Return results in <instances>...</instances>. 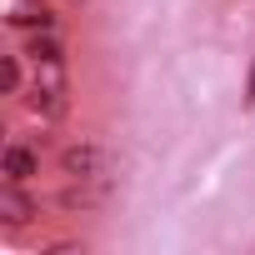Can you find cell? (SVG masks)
<instances>
[{
	"instance_id": "cell-1",
	"label": "cell",
	"mask_w": 255,
	"mask_h": 255,
	"mask_svg": "<svg viewBox=\"0 0 255 255\" xmlns=\"http://www.w3.org/2000/svg\"><path fill=\"white\" fill-rule=\"evenodd\" d=\"M25 105H30L40 120H65V110H70L65 60H35V75H30V85H25Z\"/></svg>"
},
{
	"instance_id": "cell-2",
	"label": "cell",
	"mask_w": 255,
	"mask_h": 255,
	"mask_svg": "<svg viewBox=\"0 0 255 255\" xmlns=\"http://www.w3.org/2000/svg\"><path fill=\"white\" fill-rule=\"evenodd\" d=\"M60 170L65 180H90V185H115V155L95 140H80V145H65L60 150Z\"/></svg>"
},
{
	"instance_id": "cell-3",
	"label": "cell",
	"mask_w": 255,
	"mask_h": 255,
	"mask_svg": "<svg viewBox=\"0 0 255 255\" xmlns=\"http://www.w3.org/2000/svg\"><path fill=\"white\" fill-rule=\"evenodd\" d=\"M0 175L5 180H30V175H40V155L30 150V145H20V140H10L5 145V155H0Z\"/></svg>"
},
{
	"instance_id": "cell-4",
	"label": "cell",
	"mask_w": 255,
	"mask_h": 255,
	"mask_svg": "<svg viewBox=\"0 0 255 255\" xmlns=\"http://www.w3.org/2000/svg\"><path fill=\"white\" fill-rule=\"evenodd\" d=\"M35 215V200L20 190V180H5V185H0V220H5V225H25Z\"/></svg>"
},
{
	"instance_id": "cell-5",
	"label": "cell",
	"mask_w": 255,
	"mask_h": 255,
	"mask_svg": "<svg viewBox=\"0 0 255 255\" xmlns=\"http://www.w3.org/2000/svg\"><path fill=\"white\" fill-rule=\"evenodd\" d=\"M105 195H110V185L70 180V185H65V195H60V205H65V210H95V205H105Z\"/></svg>"
},
{
	"instance_id": "cell-6",
	"label": "cell",
	"mask_w": 255,
	"mask_h": 255,
	"mask_svg": "<svg viewBox=\"0 0 255 255\" xmlns=\"http://www.w3.org/2000/svg\"><path fill=\"white\" fill-rule=\"evenodd\" d=\"M25 55H30V60H65V45H60L55 30H35L30 45H25Z\"/></svg>"
},
{
	"instance_id": "cell-7",
	"label": "cell",
	"mask_w": 255,
	"mask_h": 255,
	"mask_svg": "<svg viewBox=\"0 0 255 255\" xmlns=\"http://www.w3.org/2000/svg\"><path fill=\"white\" fill-rule=\"evenodd\" d=\"M0 80H5V95H25V70H20V55H5V60H0Z\"/></svg>"
},
{
	"instance_id": "cell-8",
	"label": "cell",
	"mask_w": 255,
	"mask_h": 255,
	"mask_svg": "<svg viewBox=\"0 0 255 255\" xmlns=\"http://www.w3.org/2000/svg\"><path fill=\"white\" fill-rule=\"evenodd\" d=\"M10 25H20V30H55V15H50L45 5H40V10H15Z\"/></svg>"
},
{
	"instance_id": "cell-9",
	"label": "cell",
	"mask_w": 255,
	"mask_h": 255,
	"mask_svg": "<svg viewBox=\"0 0 255 255\" xmlns=\"http://www.w3.org/2000/svg\"><path fill=\"white\" fill-rule=\"evenodd\" d=\"M245 100L255 105V60H250V80H245Z\"/></svg>"
}]
</instances>
